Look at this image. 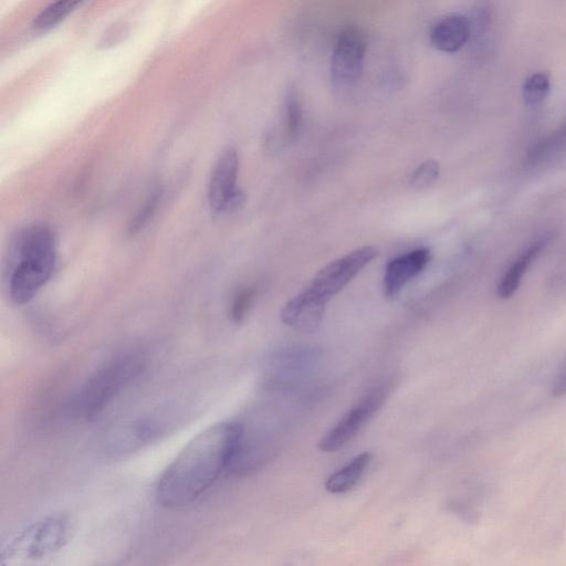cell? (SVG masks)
Returning <instances> with one entry per match:
<instances>
[{
    "label": "cell",
    "instance_id": "cell-13",
    "mask_svg": "<svg viewBox=\"0 0 566 566\" xmlns=\"http://www.w3.org/2000/svg\"><path fill=\"white\" fill-rule=\"evenodd\" d=\"M370 452H363L352 459L346 465L331 474L325 489L333 494H340L352 490L361 479L371 461Z\"/></svg>",
    "mask_w": 566,
    "mask_h": 566
},
{
    "label": "cell",
    "instance_id": "cell-14",
    "mask_svg": "<svg viewBox=\"0 0 566 566\" xmlns=\"http://www.w3.org/2000/svg\"><path fill=\"white\" fill-rule=\"evenodd\" d=\"M542 249V242L532 244L509 268L499 283L497 295L501 298H509L515 293L522 281V277L526 273L530 265L541 253Z\"/></svg>",
    "mask_w": 566,
    "mask_h": 566
},
{
    "label": "cell",
    "instance_id": "cell-15",
    "mask_svg": "<svg viewBox=\"0 0 566 566\" xmlns=\"http://www.w3.org/2000/svg\"><path fill=\"white\" fill-rule=\"evenodd\" d=\"M81 1L60 0L46 6L33 21V27L38 30H49L65 19L75 10Z\"/></svg>",
    "mask_w": 566,
    "mask_h": 566
},
{
    "label": "cell",
    "instance_id": "cell-21",
    "mask_svg": "<svg viewBox=\"0 0 566 566\" xmlns=\"http://www.w3.org/2000/svg\"><path fill=\"white\" fill-rule=\"evenodd\" d=\"M553 392L557 396L566 394V366L556 376L553 384Z\"/></svg>",
    "mask_w": 566,
    "mask_h": 566
},
{
    "label": "cell",
    "instance_id": "cell-19",
    "mask_svg": "<svg viewBox=\"0 0 566 566\" xmlns=\"http://www.w3.org/2000/svg\"><path fill=\"white\" fill-rule=\"evenodd\" d=\"M440 166L433 159H427L416 167L410 175V186L422 189L431 186L439 177Z\"/></svg>",
    "mask_w": 566,
    "mask_h": 566
},
{
    "label": "cell",
    "instance_id": "cell-2",
    "mask_svg": "<svg viewBox=\"0 0 566 566\" xmlns=\"http://www.w3.org/2000/svg\"><path fill=\"white\" fill-rule=\"evenodd\" d=\"M56 263V239L45 224L20 229L6 262L8 294L14 304L29 303L48 283Z\"/></svg>",
    "mask_w": 566,
    "mask_h": 566
},
{
    "label": "cell",
    "instance_id": "cell-7",
    "mask_svg": "<svg viewBox=\"0 0 566 566\" xmlns=\"http://www.w3.org/2000/svg\"><path fill=\"white\" fill-rule=\"evenodd\" d=\"M367 50L365 32L355 25L346 27L338 34L332 55L331 76L334 85L347 88L361 76Z\"/></svg>",
    "mask_w": 566,
    "mask_h": 566
},
{
    "label": "cell",
    "instance_id": "cell-11",
    "mask_svg": "<svg viewBox=\"0 0 566 566\" xmlns=\"http://www.w3.org/2000/svg\"><path fill=\"white\" fill-rule=\"evenodd\" d=\"M430 251L426 248L416 249L391 259L382 279V290L386 297H395L402 287L428 264Z\"/></svg>",
    "mask_w": 566,
    "mask_h": 566
},
{
    "label": "cell",
    "instance_id": "cell-12",
    "mask_svg": "<svg viewBox=\"0 0 566 566\" xmlns=\"http://www.w3.org/2000/svg\"><path fill=\"white\" fill-rule=\"evenodd\" d=\"M471 33L469 19L460 13H452L441 18L430 32L432 45L439 51L453 53L468 42Z\"/></svg>",
    "mask_w": 566,
    "mask_h": 566
},
{
    "label": "cell",
    "instance_id": "cell-20",
    "mask_svg": "<svg viewBox=\"0 0 566 566\" xmlns=\"http://www.w3.org/2000/svg\"><path fill=\"white\" fill-rule=\"evenodd\" d=\"M160 201V192L156 191L149 197L143 209L137 212L134 220L130 222L129 231L135 233L143 229L145 224L153 218L157 206Z\"/></svg>",
    "mask_w": 566,
    "mask_h": 566
},
{
    "label": "cell",
    "instance_id": "cell-1",
    "mask_svg": "<svg viewBox=\"0 0 566 566\" xmlns=\"http://www.w3.org/2000/svg\"><path fill=\"white\" fill-rule=\"evenodd\" d=\"M242 423H216L197 434L165 469L156 484V500L179 509L199 499L220 474L230 469Z\"/></svg>",
    "mask_w": 566,
    "mask_h": 566
},
{
    "label": "cell",
    "instance_id": "cell-6",
    "mask_svg": "<svg viewBox=\"0 0 566 566\" xmlns=\"http://www.w3.org/2000/svg\"><path fill=\"white\" fill-rule=\"evenodd\" d=\"M239 155L234 147H226L217 158L208 184V202L216 214L229 213L244 201L238 187Z\"/></svg>",
    "mask_w": 566,
    "mask_h": 566
},
{
    "label": "cell",
    "instance_id": "cell-9",
    "mask_svg": "<svg viewBox=\"0 0 566 566\" xmlns=\"http://www.w3.org/2000/svg\"><path fill=\"white\" fill-rule=\"evenodd\" d=\"M164 421L159 417H147L123 424L109 433L106 448L113 454H126L138 450L166 430Z\"/></svg>",
    "mask_w": 566,
    "mask_h": 566
},
{
    "label": "cell",
    "instance_id": "cell-5",
    "mask_svg": "<svg viewBox=\"0 0 566 566\" xmlns=\"http://www.w3.org/2000/svg\"><path fill=\"white\" fill-rule=\"evenodd\" d=\"M388 395L389 389L386 385L367 392L322 437L318 449L323 452H335L347 444L382 407Z\"/></svg>",
    "mask_w": 566,
    "mask_h": 566
},
{
    "label": "cell",
    "instance_id": "cell-18",
    "mask_svg": "<svg viewBox=\"0 0 566 566\" xmlns=\"http://www.w3.org/2000/svg\"><path fill=\"white\" fill-rule=\"evenodd\" d=\"M256 295V287L249 285L240 289L233 296L230 306V316L233 322L240 323L249 313Z\"/></svg>",
    "mask_w": 566,
    "mask_h": 566
},
{
    "label": "cell",
    "instance_id": "cell-16",
    "mask_svg": "<svg viewBox=\"0 0 566 566\" xmlns=\"http://www.w3.org/2000/svg\"><path fill=\"white\" fill-rule=\"evenodd\" d=\"M303 123V111L296 93L291 90L285 97L284 134L289 142L297 138Z\"/></svg>",
    "mask_w": 566,
    "mask_h": 566
},
{
    "label": "cell",
    "instance_id": "cell-10",
    "mask_svg": "<svg viewBox=\"0 0 566 566\" xmlns=\"http://www.w3.org/2000/svg\"><path fill=\"white\" fill-rule=\"evenodd\" d=\"M327 303L306 286L283 306L281 319L298 332L313 333L323 321Z\"/></svg>",
    "mask_w": 566,
    "mask_h": 566
},
{
    "label": "cell",
    "instance_id": "cell-8",
    "mask_svg": "<svg viewBox=\"0 0 566 566\" xmlns=\"http://www.w3.org/2000/svg\"><path fill=\"white\" fill-rule=\"evenodd\" d=\"M377 255L378 249L374 245L358 248L321 269L307 287L318 296L329 301Z\"/></svg>",
    "mask_w": 566,
    "mask_h": 566
},
{
    "label": "cell",
    "instance_id": "cell-3",
    "mask_svg": "<svg viewBox=\"0 0 566 566\" xmlns=\"http://www.w3.org/2000/svg\"><path fill=\"white\" fill-rule=\"evenodd\" d=\"M146 368L143 353L122 354L92 374L67 405V413L76 420L96 418Z\"/></svg>",
    "mask_w": 566,
    "mask_h": 566
},
{
    "label": "cell",
    "instance_id": "cell-17",
    "mask_svg": "<svg viewBox=\"0 0 566 566\" xmlns=\"http://www.w3.org/2000/svg\"><path fill=\"white\" fill-rule=\"evenodd\" d=\"M551 88L549 76L537 72L530 75L523 84V98L527 105L541 104L548 95Z\"/></svg>",
    "mask_w": 566,
    "mask_h": 566
},
{
    "label": "cell",
    "instance_id": "cell-4",
    "mask_svg": "<svg viewBox=\"0 0 566 566\" xmlns=\"http://www.w3.org/2000/svg\"><path fill=\"white\" fill-rule=\"evenodd\" d=\"M71 522L64 515L36 521L19 532L1 552V566H49L67 543Z\"/></svg>",
    "mask_w": 566,
    "mask_h": 566
}]
</instances>
